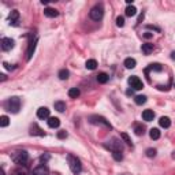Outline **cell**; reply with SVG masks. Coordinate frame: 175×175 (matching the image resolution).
<instances>
[{
	"mask_svg": "<svg viewBox=\"0 0 175 175\" xmlns=\"http://www.w3.org/2000/svg\"><path fill=\"white\" fill-rule=\"evenodd\" d=\"M67 160H69V167L71 170L73 174H80L81 170H82V164H81V160L75 157L73 155H69L67 156Z\"/></svg>",
	"mask_w": 175,
	"mask_h": 175,
	"instance_id": "6da1fadb",
	"label": "cell"
},
{
	"mask_svg": "<svg viewBox=\"0 0 175 175\" xmlns=\"http://www.w3.org/2000/svg\"><path fill=\"white\" fill-rule=\"evenodd\" d=\"M4 107L7 111H10V112H13V114H17L21 108V100L18 97H11L6 101Z\"/></svg>",
	"mask_w": 175,
	"mask_h": 175,
	"instance_id": "7a4b0ae2",
	"label": "cell"
},
{
	"mask_svg": "<svg viewBox=\"0 0 175 175\" xmlns=\"http://www.w3.org/2000/svg\"><path fill=\"white\" fill-rule=\"evenodd\" d=\"M13 160L19 166H25L29 160V155L26 151H18L13 153Z\"/></svg>",
	"mask_w": 175,
	"mask_h": 175,
	"instance_id": "3957f363",
	"label": "cell"
},
{
	"mask_svg": "<svg viewBox=\"0 0 175 175\" xmlns=\"http://www.w3.org/2000/svg\"><path fill=\"white\" fill-rule=\"evenodd\" d=\"M90 18L93 21H101L103 19V17H104V8H103V6L101 4H97V6H95L93 8L90 10Z\"/></svg>",
	"mask_w": 175,
	"mask_h": 175,
	"instance_id": "277c9868",
	"label": "cell"
},
{
	"mask_svg": "<svg viewBox=\"0 0 175 175\" xmlns=\"http://www.w3.org/2000/svg\"><path fill=\"white\" fill-rule=\"evenodd\" d=\"M89 122H90V123H93V125H103V126H106V127L111 129V125L106 121V118L99 116V115H92V116L89 118Z\"/></svg>",
	"mask_w": 175,
	"mask_h": 175,
	"instance_id": "5b68a950",
	"label": "cell"
},
{
	"mask_svg": "<svg viewBox=\"0 0 175 175\" xmlns=\"http://www.w3.org/2000/svg\"><path fill=\"white\" fill-rule=\"evenodd\" d=\"M129 84H130V86H131L133 89H136V90H141V89L144 88L142 81H141L138 77H136V75L129 78Z\"/></svg>",
	"mask_w": 175,
	"mask_h": 175,
	"instance_id": "8992f818",
	"label": "cell"
},
{
	"mask_svg": "<svg viewBox=\"0 0 175 175\" xmlns=\"http://www.w3.org/2000/svg\"><path fill=\"white\" fill-rule=\"evenodd\" d=\"M107 148H110L111 152L112 151H123V147H122V141H119L118 138H112L110 141V144L107 145Z\"/></svg>",
	"mask_w": 175,
	"mask_h": 175,
	"instance_id": "52a82bcc",
	"label": "cell"
},
{
	"mask_svg": "<svg viewBox=\"0 0 175 175\" xmlns=\"http://www.w3.org/2000/svg\"><path fill=\"white\" fill-rule=\"evenodd\" d=\"M13 47H14V40L13 39L4 37V39L2 40V48H3V51H10V49H13Z\"/></svg>",
	"mask_w": 175,
	"mask_h": 175,
	"instance_id": "ba28073f",
	"label": "cell"
},
{
	"mask_svg": "<svg viewBox=\"0 0 175 175\" xmlns=\"http://www.w3.org/2000/svg\"><path fill=\"white\" fill-rule=\"evenodd\" d=\"M32 175H49V170H48V167L47 166H39V167H36L34 170H33V172Z\"/></svg>",
	"mask_w": 175,
	"mask_h": 175,
	"instance_id": "9c48e42d",
	"label": "cell"
},
{
	"mask_svg": "<svg viewBox=\"0 0 175 175\" xmlns=\"http://www.w3.org/2000/svg\"><path fill=\"white\" fill-rule=\"evenodd\" d=\"M37 118L39 119H49V110L47 107H41L37 110Z\"/></svg>",
	"mask_w": 175,
	"mask_h": 175,
	"instance_id": "30bf717a",
	"label": "cell"
},
{
	"mask_svg": "<svg viewBox=\"0 0 175 175\" xmlns=\"http://www.w3.org/2000/svg\"><path fill=\"white\" fill-rule=\"evenodd\" d=\"M30 134H32V136H39V137H44V136H45V133H44L43 130L40 129L36 123L32 125V127H30Z\"/></svg>",
	"mask_w": 175,
	"mask_h": 175,
	"instance_id": "8fae6325",
	"label": "cell"
},
{
	"mask_svg": "<svg viewBox=\"0 0 175 175\" xmlns=\"http://www.w3.org/2000/svg\"><path fill=\"white\" fill-rule=\"evenodd\" d=\"M18 19H19V13H18L17 10L11 11V14H10V17H8V22H10V23L11 25H17Z\"/></svg>",
	"mask_w": 175,
	"mask_h": 175,
	"instance_id": "7c38bea8",
	"label": "cell"
},
{
	"mask_svg": "<svg viewBox=\"0 0 175 175\" xmlns=\"http://www.w3.org/2000/svg\"><path fill=\"white\" fill-rule=\"evenodd\" d=\"M153 118H155V112L152 110H145L142 112V119L144 121L151 122V121H153Z\"/></svg>",
	"mask_w": 175,
	"mask_h": 175,
	"instance_id": "4fadbf2b",
	"label": "cell"
},
{
	"mask_svg": "<svg viewBox=\"0 0 175 175\" xmlns=\"http://www.w3.org/2000/svg\"><path fill=\"white\" fill-rule=\"evenodd\" d=\"M44 14H45V17H48V18H55V17L59 15L58 11L55 8H51V7H48V8L44 10Z\"/></svg>",
	"mask_w": 175,
	"mask_h": 175,
	"instance_id": "5bb4252c",
	"label": "cell"
},
{
	"mask_svg": "<svg viewBox=\"0 0 175 175\" xmlns=\"http://www.w3.org/2000/svg\"><path fill=\"white\" fill-rule=\"evenodd\" d=\"M48 126H49L51 129H56L60 126V121H59L58 118H49L48 119Z\"/></svg>",
	"mask_w": 175,
	"mask_h": 175,
	"instance_id": "9a60e30c",
	"label": "cell"
},
{
	"mask_svg": "<svg viewBox=\"0 0 175 175\" xmlns=\"http://www.w3.org/2000/svg\"><path fill=\"white\" fill-rule=\"evenodd\" d=\"M159 123H160V126H162V127L168 129L170 126H171V121H170L168 116H162V118H160V121H159Z\"/></svg>",
	"mask_w": 175,
	"mask_h": 175,
	"instance_id": "2e32d148",
	"label": "cell"
},
{
	"mask_svg": "<svg viewBox=\"0 0 175 175\" xmlns=\"http://www.w3.org/2000/svg\"><path fill=\"white\" fill-rule=\"evenodd\" d=\"M153 44H149V43H147V44H142V47H141V51L144 52L145 55H149L152 51H153Z\"/></svg>",
	"mask_w": 175,
	"mask_h": 175,
	"instance_id": "e0dca14e",
	"label": "cell"
},
{
	"mask_svg": "<svg viewBox=\"0 0 175 175\" xmlns=\"http://www.w3.org/2000/svg\"><path fill=\"white\" fill-rule=\"evenodd\" d=\"M125 67L126 69H134L137 64V62H136V59H133V58H127V59H125Z\"/></svg>",
	"mask_w": 175,
	"mask_h": 175,
	"instance_id": "ac0fdd59",
	"label": "cell"
},
{
	"mask_svg": "<svg viewBox=\"0 0 175 175\" xmlns=\"http://www.w3.org/2000/svg\"><path fill=\"white\" fill-rule=\"evenodd\" d=\"M125 13H126V15L127 17H134L137 14V8L134 6H127L126 7V10H125Z\"/></svg>",
	"mask_w": 175,
	"mask_h": 175,
	"instance_id": "d6986e66",
	"label": "cell"
},
{
	"mask_svg": "<svg viewBox=\"0 0 175 175\" xmlns=\"http://www.w3.org/2000/svg\"><path fill=\"white\" fill-rule=\"evenodd\" d=\"M108 74H106V73H100L99 75H97V82L99 84H106L107 81H108Z\"/></svg>",
	"mask_w": 175,
	"mask_h": 175,
	"instance_id": "ffe728a7",
	"label": "cell"
},
{
	"mask_svg": "<svg viewBox=\"0 0 175 175\" xmlns=\"http://www.w3.org/2000/svg\"><path fill=\"white\" fill-rule=\"evenodd\" d=\"M85 66H86L88 70H95L96 67H97V62H96L95 59H89V60L85 63Z\"/></svg>",
	"mask_w": 175,
	"mask_h": 175,
	"instance_id": "44dd1931",
	"label": "cell"
},
{
	"mask_svg": "<svg viewBox=\"0 0 175 175\" xmlns=\"http://www.w3.org/2000/svg\"><path fill=\"white\" fill-rule=\"evenodd\" d=\"M80 89H78V88H71V89H70V90H69V96H70V97H71V99H77L78 97V96H80Z\"/></svg>",
	"mask_w": 175,
	"mask_h": 175,
	"instance_id": "7402d4cb",
	"label": "cell"
},
{
	"mask_svg": "<svg viewBox=\"0 0 175 175\" xmlns=\"http://www.w3.org/2000/svg\"><path fill=\"white\" fill-rule=\"evenodd\" d=\"M54 106H55V110L59 111V112H63L66 110V103H63V101H56Z\"/></svg>",
	"mask_w": 175,
	"mask_h": 175,
	"instance_id": "603a6c76",
	"label": "cell"
},
{
	"mask_svg": "<svg viewBox=\"0 0 175 175\" xmlns=\"http://www.w3.org/2000/svg\"><path fill=\"white\" fill-rule=\"evenodd\" d=\"M36 41H37V40H34V41H30V44H29V49H28V59H30V58H32V55H33V52H34Z\"/></svg>",
	"mask_w": 175,
	"mask_h": 175,
	"instance_id": "cb8c5ba5",
	"label": "cell"
},
{
	"mask_svg": "<svg viewBox=\"0 0 175 175\" xmlns=\"http://www.w3.org/2000/svg\"><path fill=\"white\" fill-rule=\"evenodd\" d=\"M149 136H151L152 140H159V138H160V131H159V129H152L151 133H149Z\"/></svg>",
	"mask_w": 175,
	"mask_h": 175,
	"instance_id": "d4e9b609",
	"label": "cell"
},
{
	"mask_svg": "<svg viewBox=\"0 0 175 175\" xmlns=\"http://www.w3.org/2000/svg\"><path fill=\"white\" fill-rule=\"evenodd\" d=\"M8 123H10V119H8V116L3 115V116L0 118V126H2V127H7V126H8Z\"/></svg>",
	"mask_w": 175,
	"mask_h": 175,
	"instance_id": "484cf974",
	"label": "cell"
},
{
	"mask_svg": "<svg viewBox=\"0 0 175 175\" xmlns=\"http://www.w3.org/2000/svg\"><path fill=\"white\" fill-rule=\"evenodd\" d=\"M112 157L116 160V162H121V160L123 159V155H122L121 151H112Z\"/></svg>",
	"mask_w": 175,
	"mask_h": 175,
	"instance_id": "4316f807",
	"label": "cell"
},
{
	"mask_svg": "<svg viewBox=\"0 0 175 175\" xmlns=\"http://www.w3.org/2000/svg\"><path fill=\"white\" fill-rule=\"evenodd\" d=\"M134 101H136V104H138V106H141V104H144L145 101H147V97L145 96H136V99H134Z\"/></svg>",
	"mask_w": 175,
	"mask_h": 175,
	"instance_id": "83f0119b",
	"label": "cell"
},
{
	"mask_svg": "<svg viewBox=\"0 0 175 175\" xmlns=\"http://www.w3.org/2000/svg\"><path fill=\"white\" fill-rule=\"evenodd\" d=\"M59 78H60V80H67V78H69V71H67L66 69H63V70H60V71H59Z\"/></svg>",
	"mask_w": 175,
	"mask_h": 175,
	"instance_id": "f1b7e54d",
	"label": "cell"
},
{
	"mask_svg": "<svg viewBox=\"0 0 175 175\" xmlns=\"http://www.w3.org/2000/svg\"><path fill=\"white\" fill-rule=\"evenodd\" d=\"M134 131H136L137 136H144V133H145V129H144V126H136V129H134Z\"/></svg>",
	"mask_w": 175,
	"mask_h": 175,
	"instance_id": "f546056e",
	"label": "cell"
},
{
	"mask_svg": "<svg viewBox=\"0 0 175 175\" xmlns=\"http://www.w3.org/2000/svg\"><path fill=\"white\" fill-rule=\"evenodd\" d=\"M149 70H153V71H162L163 67L159 64V63H155V64H151L149 66Z\"/></svg>",
	"mask_w": 175,
	"mask_h": 175,
	"instance_id": "4dcf8cb0",
	"label": "cell"
},
{
	"mask_svg": "<svg viewBox=\"0 0 175 175\" xmlns=\"http://www.w3.org/2000/svg\"><path fill=\"white\" fill-rule=\"evenodd\" d=\"M145 153H147L148 157H155V156H156V149H152V148H149V149H147Z\"/></svg>",
	"mask_w": 175,
	"mask_h": 175,
	"instance_id": "1f68e13d",
	"label": "cell"
},
{
	"mask_svg": "<svg viewBox=\"0 0 175 175\" xmlns=\"http://www.w3.org/2000/svg\"><path fill=\"white\" fill-rule=\"evenodd\" d=\"M116 25L119 26V28L125 26V18H123V17H118V18H116Z\"/></svg>",
	"mask_w": 175,
	"mask_h": 175,
	"instance_id": "d6a6232c",
	"label": "cell"
},
{
	"mask_svg": "<svg viewBox=\"0 0 175 175\" xmlns=\"http://www.w3.org/2000/svg\"><path fill=\"white\" fill-rule=\"evenodd\" d=\"M121 137H122V138H123V140H125V141H126V142H127L129 145L131 144V141H130V138L127 137V134H126V133H122V134H121Z\"/></svg>",
	"mask_w": 175,
	"mask_h": 175,
	"instance_id": "836d02e7",
	"label": "cell"
},
{
	"mask_svg": "<svg viewBox=\"0 0 175 175\" xmlns=\"http://www.w3.org/2000/svg\"><path fill=\"white\" fill-rule=\"evenodd\" d=\"M13 175H28V174H26V171H23V170H15L13 172Z\"/></svg>",
	"mask_w": 175,
	"mask_h": 175,
	"instance_id": "e575fe53",
	"label": "cell"
},
{
	"mask_svg": "<svg viewBox=\"0 0 175 175\" xmlns=\"http://www.w3.org/2000/svg\"><path fill=\"white\" fill-rule=\"evenodd\" d=\"M67 137V133L66 131H59L58 133V138H66Z\"/></svg>",
	"mask_w": 175,
	"mask_h": 175,
	"instance_id": "d590c367",
	"label": "cell"
},
{
	"mask_svg": "<svg viewBox=\"0 0 175 175\" xmlns=\"http://www.w3.org/2000/svg\"><path fill=\"white\" fill-rule=\"evenodd\" d=\"M4 66H6V69H7V70H13V69H14V67H11L10 64H7V63H4Z\"/></svg>",
	"mask_w": 175,
	"mask_h": 175,
	"instance_id": "8d00e7d4",
	"label": "cell"
},
{
	"mask_svg": "<svg viewBox=\"0 0 175 175\" xmlns=\"http://www.w3.org/2000/svg\"><path fill=\"white\" fill-rule=\"evenodd\" d=\"M145 37H147V39H149V37H152V34H151V33H147V34H144Z\"/></svg>",
	"mask_w": 175,
	"mask_h": 175,
	"instance_id": "74e56055",
	"label": "cell"
},
{
	"mask_svg": "<svg viewBox=\"0 0 175 175\" xmlns=\"http://www.w3.org/2000/svg\"><path fill=\"white\" fill-rule=\"evenodd\" d=\"M171 58H172L174 60H175V52H172V54H171Z\"/></svg>",
	"mask_w": 175,
	"mask_h": 175,
	"instance_id": "f35d334b",
	"label": "cell"
},
{
	"mask_svg": "<svg viewBox=\"0 0 175 175\" xmlns=\"http://www.w3.org/2000/svg\"><path fill=\"white\" fill-rule=\"evenodd\" d=\"M174 88H175V84H174Z\"/></svg>",
	"mask_w": 175,
	"mask_h": 175,
	"instance_id": "ab89813d",
	"label": "cell"
}]
</instances>
